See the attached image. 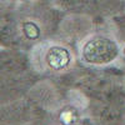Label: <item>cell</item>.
Wrapping results in <instances>:
<instances>
[{
    "label": "cell",
    "instance_id": "cell-1",
    "mask_svg": "<svg viewBox=\"0 0 125 125\" xmlns=\"http://www.w3.org/2000/svg\"><path fill=\"white\" fill-rule=\"evenodd\" d=\"M83 55L90 64L103 65L113 61L118 55V48L115 43L105 38H94L84 46Z\"/></svg>",
    "mask_w": 125,
    "mask_h": 125
},
{
    "label": "cell",
    "instance_id": "cell-2",
    "mask_svg": "<svg viewBox=\"0 0 125 125\" xmlns=\"http://www.w3.org/2000/svg\"><path fill=\"white\" fill-rule=\"evenodd\" d=\"M48 55H49L48 56L49 64L55 69L65 66L69 61V54L66 53V50L61 49V48H53L49 51Z\"/></svg>",
    "mask_w": 125,
    "mask_h": 125
},
{
    "label": "cell",
    "instance_id": "cell-3",
    "mask_svg": "<svg viewBox=\"0 0 125 125\" xmlns=\"http://www.w3.org/2000/svg\"><path fill=\"white\" fill-rule=\"evenodd\" d=\"M104 0H59L60 5L70 10H83V9L96 8Z\"/></svg>",
    "mask_w": 125,
    "mask_h": 125
}]
</instances>
